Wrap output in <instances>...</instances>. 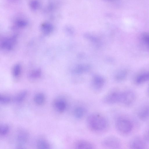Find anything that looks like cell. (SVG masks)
Here are the masks:
<instances>
[{
	"label": "cell",
	"mask_w": 149,
	"mask_h": 149,
	"mask_svg": "<svg viewBox=\"0 0 149 149\" xmlns=\"http://www.w3.org/2000/svg\"><path fill=\"white\" fill-rule=\"evenodd\" d=\"M149 80V72L142 73L138 76L135 79V82L140 84Z\"/></svg>",
	"instance_id": "7c38bea8"
},
{
	"label": "cell",
	"mask_w": 149,
	"mask_h": 149,
	"mask_svg": "<svg viewBox=\"0 0 149 149\" xmlns=\"http://www.w3.org/2000/svg\"><path fill=\"white\" fill-rule=\"evenodd\" d=\"M144 143L140 139L136 138L131 141L130 144V148L134 149H143L145 148Z\"/></svg>",
	"instance_id": "8fae6325"
},
{
	"label": "cell",
	"mask_w": 149,
	"mask_h": 149,
	"mask_svg": "<svg viewBox=\"0 0 149 149\" xmlns=\"http://www.w3.org/2000/svg\"><path fill=\"white\" fill-rule=\"evenodd\" d=\"M86 124L90 130L95 132H101L105 130L108 126L106 118L102 115L94 113L90 114L86 119Z\"/></svg>",
	"instance_id": "6da1fadb"
},
{
	"label": "cell",
	"mask_w": 149,
	"mask_h": 149,
	"mask_svg": "<svg viewBox=\"0 0 149 149\" xmlns=\"http://www.w3.org/2000/svg\"><path fill=\"white\" fill-rule=\"evenodd\" d=\"M138 116L139 119L142 120H145L149 118V105L143 107L139 110Z\"/></svg>",
	"instance_id": "9c48e42d"
},
{
	"label": "cell",
	"mask_w": 149,
	"mask_h": 149,
	"mask_svg": "<svg viewBox=\"0 0 149 149\" xmlns=\"http://www.w3.org/2000/svg\"><path fill=\"white\" fill-rule=\"evenodd\" d=\"M9 126L6 124L2 125L0 126V132L1 135H5L9 132Z\"/></svg>",
	"instance_id": "2e32d148"
},
{
	"label": "cell",
	"mask_w": 149,
	"mask_h": 149,
	"mask_svg": "<svg viewBox=\"0 0 149 149\" xmlns=\"http://www.w3.org/2000/svg\"><path fill=\"white\" fill-rule=\"evenodd\" d=\"M54 105L56 110L60 113L64 112L67 107L66 101L65 99L62 98L58 99L55 100Z\"/></svg>",
	"instance_id": "52a82bcc"
},
{
	"label": "cell",
	"mask_w": 149,
	"mask_h": 149,
	"mask_svg": "<svg viewBox=\"0 0 149 149\" xmlns=\"http://www.w3.org/2000/svg\"><path fill=\"white\" fill-rule=\"evenodd\" d=\"M11 100L10 97L0 95V102L3 104H6L10 102Z\"/></svg>",
	"instance_id": "e0dca14e"
},
{
	"label": "cell",
	"mask_w": 149,
	"mask_h": 149,
	"mask_svg": "<svg viewBox=\"0 0 149 149\" xmlns=\"http://www.w3.org/2000/svg\"><path fill=\"white\" fill-rule=\"evenodd\" d=\"M123 92L114 91L106 94L103 99V102L108 104L122 103Z\"/></svg>",
	"instance_id": "3957f363"
},
{
	"label": "cell",
	"mask_w": 149,
	"mask_h": 149,
	"mask_svg": "<svg viewBox=\"0 0 149 149\" xmlns=\"http://www.w3.org/2000/svg\"><path fill=\"white\" fill-rule=\"evenodd\" d=\"M86 112V109L84 107L78 106L76 107L74 109L73 114L75 118L80 119L84 116Z\"/></svg>",
	"instance_id": "30bf717a"
},
{
	"label": "cell",
	"mask_w": 149,
	"mask_h": 149,
	"mask_svg": "<svg viewBox=\"0 0 149 149\" xmlns=\"http://www.w3.org/2000/svg\"><path fill=\"white\" fill-rule=\"evenodd\" d=\"M74 147L77 149H92L95 148L94 145L90 141L84 140L77 141L74 144Z\"/></svg>",
	"instance_id": "8992f818"
},
{
	"label": "cell",
	"mask_w": 149,
	"mask_h": 149,
	"mask_svg": "<svg viewBox=\"0 0 149 149\" xmlns=\"http://www.w3.org/2000/svg\"><path fill=\"white\" fill-rule=\"evenodd\" d=\"M143 40L147 45H149V34H145L142 36Z\"/></svg>",
	"instance_id": "d6986e66"
},
{
	"label": "cell",
	"mask_w": 149,
	"mask_h": 149,
	"mask_svg": "<svg viewBox=\"0 0 149 149\" xmlns=\"http://www.w3.org/2000/svg\"><path fill=\"white\" fill-rule=\"evenodd\" d=\"M34 100L36 104L38 105H41L44 102L45 97L42 93H38L35 96Z\"/></svg>",
	"instance_id": "4fadbf2b"
},
{
	"label": "cell",
	"mask_w": 149,
	"mask_h": 149,
	"mask_svg": "<svg viewBox=\"0 0 149 149\" xmlns=\"http://www.w3.org/2000/svg\"><path fill=\"white\" fill-rule=\"evenodd\" d=\"M135 95L131 91H127L123 92V97L122 103L126 106L132 104L134 101Z\"/></svg>",
	"instance_id": "5b68a950"
},
{
	"label": "cell",
	"mask_w": 149,
	"mask_h": 149,
	"mask_svg": "<svg viewBox=\"0 0 149 149\" xmlns=\"http://www.w3.org/2000/svg\"><path fill=\"white\" fill-rule=\"evenodd\" d=\"M115 125L118 131L123 134L130 133L133 128V125L131 121L124 118H118L116 121Z\"/></svg>",
	"instance_id": "7a4b0ae2"
},
{
	"label": "cell",
	"mask_w": 149,
	"mask_h": 149,
	"mask_svg": "<svg viewBox=\"0 0 149 149\" xmlns=\"http://www.w3.org/2000/svg\"><path fill=\"white\" fill-rule=\"evenodd\" d=\"M27 95V91L22 92L16 95L14 99L15 101L17 103L20 102L25 99Z\"/></svg>",
	"instance_id": "9a60e30c"
},
{
	"label": "cell",
	"mask_w": 149,
	"mask_h": 149,
	"mask_svg": "<svg viewBox=\"0 0 149 149\" xmlns=\"http://www.w3.org/2000/svg\"><path fill=\"white\" fill-rule=\"evenodd\" d=\"M102 146L107 149H118L121 146V142L118 138L113 136L104 138L101 142Z\"/></svg>",
	"instance_id": "277c9868"
},
{
	"label": "cell",
	"mask_w": 149,
	"mask_h": 149,
	"mask_svg": "<svg viewBox=\"0 0 149 149\" xmlns=\"http://www.w3.org/2000/svg\"><path fill=\"white\" fill-rule=\"evenodd\" d=\"M20 67L19 65H17L15 66L13 70V74L15 76L18 75L20 72Z\"/></svg>",
	"instance_id": "ac0fdd59"
},
{
	"label": "cell",
	"mask_w": 149,
	"mask_h": 149,
	"mask_svg": "<svg viewBox=\"0 0 149 149\" xmlns=\"http://www.w3.org/2000/svg\"><path fill=\"white\" fill-rule=\"evenodd\" d=\"M36 146L38 149H48L49 148L50 145L46 141L41 139L38 141Z\"/></svg>",
	"instance_id": "5bb4252c"
},
{
	"label": "cell",
	"mask_w": 149,
	"mask_h": 149,
	"mask_svg": "<svg viewBox=\"0 0 149 149\" xmlns=\"http://www.w3.org/2000/svg\"><path fill=\"white\" fill-rule=\"evenodd\" d=\"M28 139L27 133L24 131L19 133L17 138V146L18 148H22Z\"/></svg>",
	"instance_id": "ba28073f"
}]
</instances>
